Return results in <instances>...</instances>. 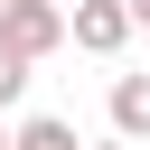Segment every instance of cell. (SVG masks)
I'll list each match as a JSON object with an SVG mask.
<instances>
[{
	"mask_svg": "<svg viewBox=\"0 0 150 150\" xmlns=\"http://www.w3.org/2000/svg\"><path fill=\"white\" fill-rule=\"evenodd\" d=\"M0 38H9L19 56H56V47H75L66 0H9V9H0Z\"/></svg>",
	"mask_w": 150,
	"mask_h": 150,
	"instance_id": "6da1fadb",
	"label": "cell"
},
{
	"mask_svg": "<svg viewBox=\"0 0 150 150\" xmlns=\"http://www.w3.org/2000/svg\"><path fill=\"white\" fill-rule=\"evenodd\" d=\"M66 28H75V47H84V56H122L141 19H131V0H75V9H66Z\"/></svg>",
	"mask_w": 150,
	"mask_h": 150,
	"instance_id": "7a4b0ae2",
	"label": "cell"
},
{
	"mask_svg": "<svg viewBox=\"0 0 150 150\" xmlns=\"http://www.w3.org/2000/svg\"><path fill=\"white\" fill-rule=\"evenodd\" d=\"M112 131L150 141V75H112Z\"/></svg>",
	"mask_w": 150,
	"mask_h": 150,
	"instance_id": "3957f363",
	"label": "cell"
},
{
	"mask_svg": "<svg viewBox=\"0 0 150 150\" xmlns=\"http://www.w3.org/2000/svg\"><path fill=\"white\" fill-rule=\"evenodd\" d=\"M19 150H84V141H75V122L38 112V122H19Z\"/></svg>",
	"mask_w": 150,
	"mask_h": 150,
	"instance_id": "277c9868",
	"label": "cell"
},
{
	"mask_svg": "<svg viewBox=\"0 0 150 150\" xmlns=\"http://www.w3.org/2000/svg\"><path fill=\"white\" fill-rule=\"evenodd\" d=\"M28 66H38V56H19V47H9V38H0V112H9V103H19V94H28Z\"/></svg>",
	"mask_w": 150,
	"mask_h": 150,
	"instance_id": "5b68a950",
	"label": "cell"
},
{
	"mask_svg": "<svg viewBox=\"0 0 150 150\" xmlns=\"http://www.w3.org/2000/svg\"><path fill=\"white\" fill-rule=\"evenodd\" d=\"M103 150H141V141H122V131H112V141H103Z\"/></svg>",
	"mask_w": 150,
	"mask_h": 150,
	"instance_id": "8992f818",
	"label": "cell"
},
{
	"mask_svg": "<svg viewBox=\"0 0 150 150\" xmlns=\"http://www.w3.org/2000/svg\"><path fill=\"white\" fill-rule=\"evenodd\" d=\"M131 19H141V28H150V0H131Z\"/></svg>",
	"mask_w": 150,
	"mask_h": 150,
	"instance_id": "52a82bcc",
	"label": "cell"
},
{
	"mask_svg": "<svg viewBox=\"0 0 150 150\" xmlns=\"http://www.w3.org/2000/svg\"><path fill=\"white\" fill-rule=\"evenodd\" d=\"M0 150H19V131H9V122H0Z\"/></svg>",
	"mask_w": 150,
	"mask_h": 150,
	"instance_id": "ba28073f",
	"label": "cell"
},
{
	"mask_svg": "<svg viewBox=\"0 0 150 150\" xmlns=\"http://www.w3.org/2000/svg\"><path fill=\"white\" fill-rule=\"evenodd\" d=\"M0 9H9V0H0Z\"/></svg>",
	"mask_w": 150,
	"mask_h": 150,
	"instance_id": "9c48e42d",
	"label": "cell"
}]
</instances>
